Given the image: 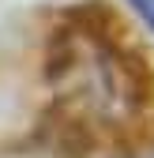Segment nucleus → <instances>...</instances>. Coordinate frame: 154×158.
<instances>
[{"instance_id": "nucleus-2", "label": "nucleus", "mask_w": 154, "mask_h": 158, "mask_svg": "<svg viewBox=\"0 0 154 158\" xmlns=\"http://www.w3.org/2000/svg\"><path fill=\"white\" fill-rule=\"evenodd\" d=\"M132 4H136V11L147 19V23L154 27V0H132Z\"/></svg>"}, {"instance_id": "nucleus-1", "label": "nucleus", "mask_w": 154, "mask_h": 158, "mask_svg": "<svg viewBox=\"0 0 154 158\" xmlns=\"http://www.w3.org/2000/svg\"><path fill=\"white\" fill-rule=\"evenodd\" d=\"M53 98L64 121L94 135H109L143 121L150 109V75L120 34L79 11L56 30L49 56Z\"/></svg>"}]
</instances>
